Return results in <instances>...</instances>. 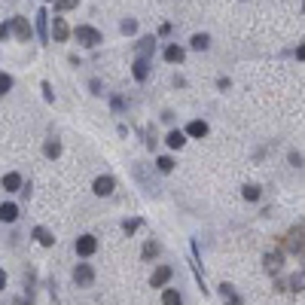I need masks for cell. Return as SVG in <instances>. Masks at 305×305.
<instances>
[{"label":"cell","mask_w":305,"mask_h":305,"mask_svg":"<svg viewBox=\"0 0 305 305\" xmlns=\"http://www.w3.org/2000/svg\"><path fill=\"white\" fill-rule=\"evenodd\" d=\"M73 37L80 40L83 46H89V49H95V46H101V43H104V37H101V31H98V28H92V25H76Z\"/></svg>","instance_id":"1"},{"label":"cell","mask_w":305,"mask_h":305,"mask_svg":"<svg viewBox=\"0 0 305 305\" xmlns=\"http://www.w3.org/2000/svg\"><path fill=\"white\" fill-rule=\"evenodd\" d=\"M113 189H116V180H113L110 174L95 177V183H92V193L95 196H113Z\"/></svg>","instance_id":"2"},{"label":"cell","mask_w":305,"mask_h":305,"mask_svg":"<svg viewBox=\"0 0 305 305\" xmlns=\"http://www.w3.org/2000/svg\"><path fill=\"white\" fill-rule=\"evenodd\" d=\"M73 281H76L80 287H89V284L95 281V269L89 266V263H80V266L73 269Z\"/></svg>","instance_id":"3"},{"label":"cell","mask_w":305,"mask_h":305,"mask_svg":"<svg viewBox=\"0 0 305 305\" xmlns=\"http://www.w3.org/2000/svg\"><path fill=\"white\" fill-rule=\"evenodd\" d=\"M73 247H76V253H80V256H92L98 251V238H95V235H80Z\"/></svg>","instance_id":"4"},{"label":"cell","mask_w":305,"mask_h":305,"mask_svg":"<svg viewBox=\"0 0 305 305\" xmlns=\"http://www.w3.org/2000/svg\"><path fill=\"white\" fill-rule=\"evenodd\" d=\"M171 278H174V269H171V266H159V269L153 272V278H150V287H165Z\"/></svg>","instance_id":"5"},{"label":"cell","mask_w":305,"mask_h":305,"mask_svg":"<svg viewBox=\"0 0 305 305\" xmlns=\"http://www.w3.org/2000/svg\"><path fill=\"white\" fill-rule=\"evenodd\" d=\"M13 21V34L25 43V40H31V21L28 18H21V16H16V18H9Z\"/></svg>","instance_id":"6"},{"label":"cell","mask_w":305,"mask_h":305,"mask_svg":"<svg viewBox=\"0 0 305 305\" xmlns=\"http://www.w3.org/2000/svg\"><path fill=\"white\" fill-rule=\"evenodd\" d=\"M52 37H55V43H64L67 37H71V28H67V21L61 16L52 18Z\"/></svg>","instance_id":"7"},{"label":"cell","mask_w":305,"mask_h":305,"mask_svg":"<svg viewBox=\"0 0 305 305\" xmlns=\"http://www.w3.org/2000/svg\"><path fill=\"white\" fill-rule=\"evenodd\" d=\"M131 76L138 83H146V76H150V58H134L131 64Z\"/></svg>","instance_id":"8"},{"label":"cell","mask_w":305,"mask_h":305,"mask_svg":"<svg viewBox=\"0 0 305 305\" xmlns=\"http://www.w3.org/2000/svg\"><path fill=\"white\" fill-rule=\"evenodd\" d=\"M183 58H186V49L183 46H177V43H168V46H165V61L168 64H180Z\"/></svg>","instance_id":"9"},{"label":"cell","mask_w":305,"mask_h":305,"mask_svg":"<svg viewBox=\"0 0 305 305\" xmlns=\"http://www.w3.org/2000/svg\"><path fill=\"white\" fill-rule=\"evenodd\" d=\"M46 28H49V13H46V9H37V37H40L43 43H49Z\"/></svg>","instance_id":"10"},{"label":"cell","mask_w":305,"mask_h":305,"mask_svg":"<svg viewBox=\"0 0 305 305\" xmlns=\"http://www.w3.org/2000/svg\"><path fill=\"white\" fill-rule=\"evenodd\" d=\"M16 220H18V205L3 201V205H0V223H16Z\"/></svg>","instance_id":"11"},{"label":"cell","mask_w":305,"mask_h":305,"mask_svg":"<svg viewBox=\"0 0 305 305\" xmlns=\"http://www.w3.org/2000/svg\"><path fill=\"white\" fill-rule=\"evenodd\" d=\"M21 186H25V183H21V174H18V171L3 174V189H6V193H18Z\"/></svg>","instance_id":"12"},{"label":"cell","mask_w":305,"mask_h":305,"mask_svg":"<svg viewBox=\"0 0 305 305\" xmlns=\"http://www.w3.org/2000/svg\"><path fill=\"white\" fill-rule=\"evenodd\" d=\"M205 134H208V122L205 119H193L186 126V138H205Z\"/></svg>","instance_id":"13"},{"label":"cell","mask_w":305,"mask_h":305,"mask_svg":"<svg viewBox=\"0 0 305 305\" xmlns=\"http://www.w3.org/2000/svg\"><path fill=\"white\" fill-rule=\"evenodd\" d=\"M153 49H156V37H144L138 46H134V52H138V58H150L153 55Z\"/></svg>","instance_id":"14"},{"label":"cell","mask_w":305,"mask_h":305,"mask_svg":"<svg viewBox=\"0 0 305 305\" xmlns=\"http://www.w3.org/2000/svg\"><path fill=\"white\" fill-rule=\"evenodd\" d=\"M165 144L171 146V150H180V146L186 144V131H180V128H171V131H168V138H165Z\"/></svg>","instance_id":"15"},{"label":"cell","mask_w":305,"mask_h":305,"mask_svg":"<svg viewBox=\"0 0 305 305\" xmlns=\"http://www.w3.org/2000/svg\"><path fill=\"white\" fill-rule=\"evenodd\" d=\"M220 296L226 299V305H241V296L235 293L232 284H220Z\"/></svg>","instance_id":"16"},{"label":"cell","mask_w":305,"mask_h":305,"mask_svg":"<svg viewBox=\"0 0 305 305\" xmlns=\"http://www.w3.org/2000/svg\"><path fill=\"white\" fill-rule=\"evenodd\" d=\"M281 266H284V256H281V253H266V272L269 275L281 272Z\"/></svg>","instance_id":"17"},{"label":"cell","mask_w":305,"mask_h":305,"mask_svg":"<svg viewBox=\"0 0 305 305\" xmlns=\"http://www.w3.org/2000/svg\"><path fill=\"white\" fill-rule=\"evenodd\" d=\"M34 238H37L43 247H52V244H55V235L46 229V226H37V229H34Z\"/></svg>","instance_id":"18"},{"label":"cell","mask_w":305,"mask_h":305,"mask_svg":"<svg viewBox=\"0 0 305 305\" xmlns=\"http://www.w3.org/2000/svg\"><path fill=\"white\" fill-rule=\"evenodd\" d=\"M162 305H183V296H180L174 287H168V290L162 293Z\"/></svg>","instance_id":"19"},{"label":"cell","mask_w":305,"mask_h":305,"mask_svg":"<svg viewBox=\"0 0 305 305\" xmlns=\"http://www.w3.org/2000/svg\"><path fill=\"white\" fill-rule=\"evenodd\" d=\"M189 46H193V49H198V52H205V49L211 46V37H208V34H193Z\"/></svg>","instance_id":"20"},{"label":"cell","mask_w":305,"mask_h":305,"mask_svg":"<svg viewBox=\"0 0 305 305\" xmlns=\"http://www.w3.org/2000/svg\"><path fill=\"white\" fill-rule=\"evenodd\" d=\"M43 153H46V159H58L61 156V141H46V146H43Z\"/></svg>","instance_id":"21"},{"label":"cell","mask_w":305,"mask_h":305,"mask_svg":"<svg viewBox=\"0 0 305 305\" xmlns=\"http://www.w3.org/2000/svg\"><path fill=\"white\" fill-rule=\"evenodd\" d=\"M73 6H80V0H55V16H61V13H71Z\"/></svg>","instance_id":"22"},{"label":"cell","mask_w":305,"mask_h":305,"mask_svg":"<svg viewBox=\"0 0 305 305\" xmlns=\"http://www.w3.org/2000/svg\"><path fill=\"white\" fill-rule=\"evenodd\" d=\"M156 168H159L162 174H171L174 171V159L171 156H159V159H156Z\"/></svg>","instance_id":"23"},{"label":"cell","mask_w":305,"mask_h":305,"mask_svg":"<svg viewBox=\"0 0 305 305\" xmlns=\"http://www.w3.org/2000/svg\"><path fill=\"white\" fill-rule=\"evenodd\" d=\"M162 253V244L159 241H146L144 244V259H153V256H159Z\"/></svg>","instance_id":"24"},{"label":"cell","mask_w":305,"mask_h":305,"mask_svg":"<svg viewBox=\"0 0 305 305\" xmlns=\"http://www.w3.org/2000/svg\"><path fill=\"white\" fill-rule=\"evenodd\" d=\"M241 196H244V201H259V196H263V193H259V186L247 183V186L241 189Z\"/></svg>","instance_id":"25"},{"label":"cell","mask_w":305,"mask_h":305,"mask_svg":"<svg viewBox=\"0 0 305 305\" xmlns=\"http://www.w3.org/2000/svg\"><path fill=\"white\" fill-rule=\"evenodd\" d=\"M138 229H141V217H134V220H126V223H122V232H126V235H134Z\"/></svg>","instance_id":"26"},{"label":"cell","mask_w":305,"mask_h":305,"mask_svg":"<svg viewBox=\"0 0 305 305\" xmlns=\"http://www.w3.org/2000/svg\"><path fill=\"white\" fill-rule=\"evenodd\" d=\"M9 89H13V76H9V73H3V71H0V95H6V92H9Z\"/></svg>","instance_id":"27"},{"label":"cell","mask_w":305,"mask_h":305,"mask_svg":"<svg viewBox=\"0 0 305 305\" xmlns=\"http://www.w3.org/2000/svg\"><path fill=\"white\" fill-rule=\"evenodd\" d=\"M290 287H293V290H305V272H296V275H293V278H290Z\"/></svg>","instance_id":"28"},{"label":"cell","mask_w":305,"mask_h":305,"mask_svg":"<svg viewBox=\"0 0 305 305\" xmlns=\"http://www.w3.org/2000/svg\"><path fill=\"white\" fill-rule=\"evenodd\" d=\"M119 31H122V34H134V31H138V21H134V18H126V21L119 25Z\"/></svg>","instance_id":"29"},{"label":"cell","mask_w":305,"mask_h":305,"mask_svg":"<svg viewBox=\"0 0 305 305\" xmlns=\"http://www.w3.org/2000/svg\"><path fill=\"white\" fill-rule=\"evenodd\" d=\"M43 98H46V101H49V104H52V101H55V92H52V86H49L46 80H43Z\"/></svg>","instance_id":"30"},{"label":"cell","mask_w":305,"mask_h":305,"mask_svg":"<svg viewBox=\"0 0 305 305\" xmlns=\"http://www.w3.org/2000/svg\"><path fill=\"white\" fill-rule=\"evenodd\" d=\"M9 34H13V21H3V25H0V40H6Z\"/></svg>","instance_id":"31"},{"label":"cell","mask_w":305,"mask_h":305,"mask_svg":"<svg viewBox=\"0 0 305 305\" xmlns=\"http://www.w3.org/2000/svg\"><path fill=\"white\" fill-rule=\"evenodd\" d=\"M113 110H116V113H119V110H126V98H119V95L113 98Z\"/></svg>","instance_id":"32"},{"label":"cell","mask_w":305,"mask_h":305,"mask_svg":"<svg viewBox=\"0 0 305 305\" xmlns=\"http://www.w3.org/2000/svg\"><path fill=\"white\" fill-rule=\"evenodd\" d=\"M89 89H92V95H104V92H101V80H92V83H89Z\"/></svg>","instance_id":"33"},{"label":"cell","mask_w":305,"mask_h":305,"mask_svg":"<svg viewBox=\"0 0 305 305\" xmlns=\"http://www.w3.org/2000/svg\"><path fill=\"white\" fill-rule=\"evenodd\" d=\"M232 83H229V76H220V80H217V89H229Z\"/></svg>","instance_id":"34"},{"label":"cell","mask_w":305,"mask_h":305,"mask_svg":"<svg viewBox=\"0 0 305 305\" xmlns=\"http://www.w3.org/2000/svg\"><path fill=\"white\" fill-rule=\"evenodd\" d=\"M3 290H6V272L0 269V293H3Z\"/></svg>","instance_id":"35"},{"label":"cell","mask_w":305,"mask_h":305,"mask_svg":"<svg viewBox=\"0 0 305 305\" xmlns=\"http://www.w3.org/2000/svg\"><path fill=\"white\" fill-rule=\"evenodd\" d=\"M296 58H299V61H305V43H302V46L296 49Z\"/></svg>","instance_id":"36"},{"label":"cell","mask_w":305,"mask_h":305,"mask_svg":"<svg viewBox=\"0 0 305 305\" xmlns=\"http://www.w3.org/2000/svg\"><path fill=\"white\" fill-rule=\"evenodd\" d=\"M302 3H305V0H302Z\"/></svg>","instance_id":"37"},{"label":"cell","mask_w":305,"mask_h":305,"mask_svg":"<svg viewBox=\"0 0 305 305\" xmlns=\"http://www.w3.org/2000/svg\"><path fill=\"white\" fill-rule=\"evenodd\" d=\"M52 3H55V0H52Z\"/></svg>","instance_id":"38"}]
</instances>
